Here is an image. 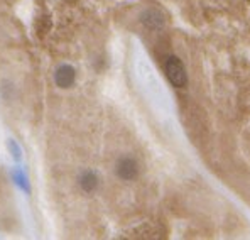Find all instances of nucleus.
<instances>
[{
	"mask_svg": "<svg viewBox=\"0 0 250 240\" xmlns=\"http://www.w3.org/2000/svg\"><path fill=\"white\" fill-rule=\"evenodd\" d=\"M166 73H167V78L171 81L174 87L181 88L186 85L188 81V76H186V69L183 66V63L178 60L176 56H171L167 58L166 61Z\"/></svg>",
	"mask_w": 250,
	"mask_h": 240,
	"instance_id": "1",
	"label": "nucleus"
},
{
	"mask_svg": "<svg viewBox=\"0 0 250 240\" xmlns=\"http://www.w3.org/2000/svg\"><path fill=\"white\" fill-rule=\"evenodd\" d=\"M137 175H139L137 161L130 156L120 157L119 162H117V176L124 181H132L137 178Z\"/></svg>",
	"mask_w": 250,
	"mask_h": 240,
	"instance_id": "2",
	"label": "nucleus"
},
{
	"mask_svg": "<svg viewBox=\"0 0 250 240\" xmlns=\"http://www.w3.org/2000/svg\"><path fill=\"white\" fill-rule=\"evenodd\" d=\"M75 80H76V71L71 65H61V66H58V69L54 71V83L60 88L73 87Z\"/></svg>",
	"mask_w": 250,
	"mask_h": 240,
	"instance_id": "3",
	"label": "nucleus"
},
{
	"mask_svg": "<svg viewBox=\"0 0 250 240\" xmlns=\"http://www.w3.org/2000/svg\"><path fill=\"white\" fill-rule=\"evenodd\" d=\"M142 22L149 29H161L164 25V16L157 9H147L142 14Z\"/></svg>",
	"mask_w": 250,
	"mask_h": 240,
	"instance_id": "4",
	"label": "nucleus"
},
{
	"mask_svg": "<svg viewBox=\"0 0 250 240\" xmlns=\"http://www.w3.org/2000/svg\"><path fill=\"white\" fill-rule=\"evenodd\" d=\"M80 186L84 193H91V191L97 190L98 186V176L95 175L93 171H84L82 176H80Z\"/></svg>",
	"mask_w": 250,
	"mask_h": 240,
	"instance_id": "5",
	"label": "nucleus"
},
{
	"mask_svg": "<svg viewBox=\"0 0 250 240\" xmlns=\"http://www.w3.org/2000/svg\"><path fill=\"white\" fill-rule=\"evenodd\" d=\"M12 178L16 181L17 186H21L22 190L25 191V193H31V188H29V183H27V176H25V173L22 171L21 168H16L12 171Z\"/></svg>",
	"mask_w": 250,
	"mask_h": 240,
	"instance_id": "6",
	"label": "nucleus"
},
{
	"mask_svg": "<svg viewBox=\"0 0 250 240\" xmlns=\"http://www.w3.org/2000/svg\"><path fill=\"white\" fill-rule=\"evenodd\" d=\"M7 149H9L10 156H12L17 162H19V161L22 159V151H21L19 144H17V140H14V139H9V140H7Z\"/></svg>",
	"mask_w": 250,
	"mask_h": 240,
	"instance_id": "7",
	"label": "nucleus"
}]
</instances>
